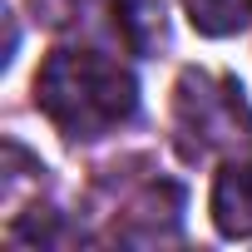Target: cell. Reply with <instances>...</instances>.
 <instances>
[{
  "instance_id": "obj_4",
  "label": "cell",
  "mask_w": 252,
  "mask_h": 252,
  "mask_svg": "<svg viewBox=\"0 0 252 252\" xmlns=\"http://www.w3.org/2000/svg\"><path fill=\"white\" fill-rule=\"evenodd\" d=\"M114 25L129 50L149 55L163 45V0H114Z\"/></svg>"
},
{
  "instance_id": "obj_3",
  "label": "cell",
  "mask_w": 252,
  "mask_h": 252,
  "mask_svg": "<svg viewBox=\"0 0 252 252\" xmlns=\"http://www.w3.org/2000/svg\"><path fill=\"white\" fill-rule=\"evenodd\" d=\"M213 222L222 237H252V149L227 154L213 183Z\"/></svg>"
},
{
  "instance_id": "obj_1",
  "label": "cell",
  "mask_w": 252,
  "mask_h": 252,
  "mask_svg": "<svg viewBox=\"0 0 252 252\" xmlns=\"http://www.w3.org/2000/svg\"><path fill=\"white\" fill-rule=\"evenodd\" d=\"M35 104L64 139H104L139 109V79L129 64L94 45H60L35 74Z\"/></svg>"
},
{
  "instance_id": "obj_5",
  "label": "cell",
  "mask_w": 252,
  "mask_h": 252,
  "mask_svg": "<svg viewBox=\"0 0 252 252\" xmlns=\"http://www.w3.org/2000/svg\"><path fill=\"white\" fill-rule=\"evenodd\" d=\"M183 10H188V25L198 35H213V40L252 25V0H183Z\"/></svg>"
},
{
  "instance_id": "obj_2",
  "label": "cell",
  "mask_w": 252,
  "mask_h": 252,
  "mask_svg": "<svg viewBox=\"0 0 252 252\" xmlns=\"http://www.w3.org/2000/svg\"><path fill=\"white\" fill-rule=\"evenodd\" d=\"M173 134L188 158L252 149V104L232 74L183 69L173 84Z\"/></svg>"
}]
</instances>
